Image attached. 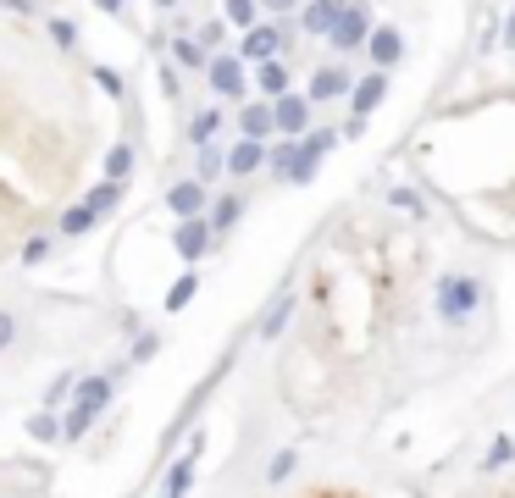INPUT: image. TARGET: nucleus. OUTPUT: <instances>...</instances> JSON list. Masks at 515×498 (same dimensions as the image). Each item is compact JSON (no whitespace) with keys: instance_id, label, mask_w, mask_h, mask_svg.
I'll list each match as a JSON object with an SVG mask.
<instances>
[{"instance_id":"1","label":"nucleus","mask_w":515,"mask_h":498,"mask_svg":"<svg viewBox=\"0 0 515 498\" xmlns=\"http://www.w3.org/2000/svg\"><path fill=\"white\" fill-rule=\"evenodd\" d=\"M482 305H488V283H482L477 272H444V277H438V288H432V310H438L444 327L471 321Z\"/></svg>"},{"instance_id":"2","label":"nucleus","mask_w":515,"mask_h":498,"mask_svg":"<svg viewBox=\"0 0 515 498\" xmlns=\"http://www.w3.org/2000/svg\"><path fill=\"white\" fill-rule=\"evenodd\" d=\"M205 83H211L216 100H239V106H244V100H250V89H255V72H250V61H244L239 50H216Z\"/></svg>"},{"instance_id":"3","label":"nucleus","mask_w":515,"mask_h":498,"mask_svg":"<svg viewBox=\"0 0 515 498\" xmlns=\"http://www.w3.org/2000/svg\"><path fill=\"white\" fill-rule=\"evenodd\" d=\"M294 28H300V23H288V17H261L250 34H239V56L250 61V67L277 61V56H283V45L294 39Z\"/></svg>"},{"instance_id":"4","label":"nucleus","mask_w":515,"mask_h":498,"mask_svg":"<svg viewBox=\"0 0 515 498\" xmlns=\"http://www.w3.org/2000/svg\"><path fill=\"white\" fill-rule=\"evenodd\" d=\"M211 249H216V227H211V216H183V222L172 227V255H178L183 266H200Z\"/></svg>"},{"instance_id":"5","label":"nucleus","mask_w":515,"mask_h":498,"mask_svg":"<svg viewBox=\"0 0 515 498\" xmlns=\"http://www.w3.org/2000/svg\"><path fill=\"white\" fill-rule=\"evenodd\" d=\"M372 12H366V0H349L344 17H338L333 28H327V45L338 50V56H349V50H366V39H372Z\"/></svg>"},{"instance_id":"6","label":"nucleus","mask_w":515,"mask_h":498,"mask_svg":"<svg viewBox=\"0 0 515 498\" xmlns=\"http://www.w3.org/2000/svg\"><path fill=\"white\" fill-rule=\"evenodd\" d=\"M272 106H277V139H305V133H311L316 100L305 95V89H288V95L272 100Z\"/></svg>"},{"instance_id":"7","label":"nucleus","mask_w":515,"mask_h":498,"mask_svg":"<svg viewBox=\"0 0 515 498\" xmlns=\"http://www.w3.org/2000/svg\"><path fill=\"white\" fill-rule=\"evenodd\" d=\"M333 144H338V128H311L300 139V161H294V172H288V183H311L316 178V166L333 155Z\"/></svg>"},{"instance_id":"8","label":"nucleus","mask_w":515,"mask_h":498,"mask_svg":"<svg viewBox=\"0 0 515 498\" xmlns=\"http://www.w3.org/2000/svg\"><path fill=\"white\" fill-rule=\"evenodd\" d=\"M167 211L178 216V222H183V216H205V211H211V183L178 178V183L167 189Z\"/></svg>"},{"instance_id":"9","label":"nucleus","mask_w":515,"mask_h":498,"mask_svg":"<svg viewBox=\"0 0 515 498\" xmlns=\"http://www.w3.org/2000/svg\"><path fill=\"white\" fill-rule=\"evenodd\" d=\"M272 166V144L266 139H233L228 144V172L233 178H255V172H266Z\"/></svg>"},{"instance_id":"10","label":"nucleus","mask_w":515,"mask_h":498,"mask_svg":"<svg viewBox=\"0 0 515 498\" xmlns=\"http://www.w3.org/2000/svg\"><path fill=\"white\" fill-rule=\"evenodd\" d=\"M239 139H277V106L266 95L239 106Z\"/></svg>"},{"instance_id":"11","label":"nucleus","mask_w":515,"mask_h":498,"mask_svg":"<svg viewBox=\"0 0 515 498\" xmlns=\"http://www.w3.org/2000/svg\"><path fill=\"white\" fill-rule=\"evenodd\" d=\"M194 476H200V443H194V449H183L178 460L167 465V476H161V498H189L194 493Z\"/></svg>"},{"instance_id":"12","label":"nucleus","mask_w":515,"mask_h":498,"mask_svg":"<svg viewBox=\"0 0 515 498\" xmlns=\"http://www.w3.org/2000/svg\"><path fill=\"white\" fill-rule=\"evenodd\" d=\"M366 56H372V67H377V72L399 67V56H405V34H399L394 23H377V28H372V39H366Z\"/></svg>"},{"instance_id":"13","label":"nucleus","mask_w":515,"mask_h":498,"mask_svg":"<svg viewBox=\"0 0 515 498\" xmlns=\"http://www.w3.org/2000/svg\"><path fill=\"white\" fill-rule=\"evenodd\" d=\"M344 6H349V0H305L294 23H300V34H311V39H327V28H333L338 17H344Z\"/></svg>"},{"instance_id":"14","label":"nucleus","mask_w":515,"mask_h":498,"mask_svg":"<svg viewBox=\"0 0 515 498\" xmlns=\"http://www.w3.org/2000/svg\"><path fill=\"white\" fill-rule=\"evenodd\" d=\"M294 310H300V294H294V288H288V294H277L272 305H266V316H261V327H255V338H261V344H277V338L288 332V321H294Z\"/></svg>"},{"instance_id":"15","label":"nucleus","mask_w":515,"mask_h":498,"mask_svg":"<svg viewBox=\"0 0 515 498\" xmlns=\"http://www.w3.org/2000/svg\"><path fill=\"white\" fill-rule=\"evenodd\" d=\"M388 100V72H366V78H355V89H349V111H355V117H372L377 106H383Z\"/></svg>"},{"instance_id":"16","label":"nucleus","mask_w":515,"mask_h":498,"mask_svg":"<svg viewBox=\"0 0 515 498\" xmlns=\"http://www.w3.org/2000/svg\"><path fill=\"white\" fill-rule=\"evenodd\" d=\"M117 399V377L111 371H89L84 382H78V393H72V404H84V410L106 415V404Z\"/></svg>"},{"instance_id":"17","label":"nucleus","mask_w":515,"mask_h":498,"mask_svg":"<svg viewBox=\"0 0 515 498\" xmlns=\"http://www.w3.org/2000/svg\"><path fill=\"white\" fill-rule=\"evenodd\" d=\"M349 89H355V78H349V67H316V78H311V89H305V95L316 100V106H327V100H338V95H349Z\"/></svg>"},{"instance_id":"18","label":"nucleus","mask_w":515,"mask_h":498,"mask_svg":"<svg viewBox=\"0 0 515 498\" xmlns=\"http://www.w3.org/2000/svg\"><path fill=\"white\" fill-rule=\"evenodd\" d=\"M211 56H216V50H205L200 34H172V61H178L183 72L205 78V72H211Z\"/></svg>"},{"instance_id":"19","label":"nucleus","mask_w":515,"mask_h":498,"mask_svg":"<svg viewBox=\"0 0 515 498\" xmlns=\"http://www.w3.org/2000/svg\"><path fill=\"white\" fill-rule=\"evenodd\" d=\"M95 222H100V211L89 200H78V205H67V211H61V222H56V238H84V233H95Z\"/></svg>"},{"instance_id":"20","label":"nucleus","mask_w":515,"mask_h":498,"mask_svg":"<svg viewBox=\"0 0 515 498\" xmlns=\"http://www.w3.org/2000/svg\"><path fill=\"white\" fill-rule=\"evenodd\" d=\"M294 83H288V61L277 56V61H261L255 67V95H266V100H283Z\"/></svg>"},{"instance_id":"21","label":"nucleus","mask_w":515,"mask_h":498,"mask_svg":"<svg viewBox=\"0 0 515 498\" xmlns=\"http://www.w3.org/2000/svg\"><path fill=\"white\" fill-rule=\"evenodd\" d=\"M205 216H211L216 238H228L233 227L244 222V194H216V200H211V211H205Z\"/></svg>"},{"instance_id":"22","label":"nucleus","mask_w":515,"mask_h":498,"mask_svg":"<svg viewBox=\"0 0 515 498\" xmlns=\"http://www.w3.org/2000/svg\"><path fill=\"white\" fill-rule=\"evenodd\" d=\"M78 371H56V377L45 382V393H39V410H67L72 404V393H78Z\"/></svg>"},{"instance_id":"23","label":"nucleus","mask_w":515,"mask_h":498,"mask_svg":"<svg viewBox=\"0 0 515 498\" xmlns=\"http://www.w3.org/2000/svg\"><path fill=\"white\" fill-rule=\"evenodd\" d=\"M194 294H200V272H194V266H183V272L172 277V288H167V299H161V310H172V316H178V310L194 305Z\"/></svg>"},{"instance_id":"24","label":"nucleus","mask_w":515,"mask_h":498,"mask_svg":"<svg viewBox=\"0 0 515 498\" xmlns=\"http://www.w3.org/2000/svg\"><path fill=\"white\" fill-rule=\"evenodd\" d=\"M95 421H100L95 410H84V404H67V410H61V443H84L89 432H95Z\"/></svg>"},{"instance_id":"25","label":"nucleus","mask_w":515,"mask_h":498,"mask_svg":"<svg viewBox=\"0 0 515 498\" xmlns=\"http://www.w3.org/2000/svg\"><path fill=\"white\" fill-rule=\"evenodd\" d=\"M216 133H222V106H205L189 117V144L194 150H205V144H216Z\"/></svg>"},{"instance_id":"26","label":"nucleus","mask_w":515,"mask_h":498,"mask_svg":"<svg viewBox=\"0 0 515 498\" xmlns=\"http://www.w3.org/2000/svg\"><path fill=\"white\" fill-rule=\"evenodd\" d=\"M222 172H228V150H222V144H205V150H194V178H200V183H216Z\"/></svg>"},{"instance_id":"27","label":"nucleus","mask_w":515,"mask_h":498,"mask_svg":"<svg viewBox=\"0 0 515 498\" xmlns=\"http://www.w3.org/2000/svg\"><path fill=\"white\" fill-rule=\"evenodd\" d=\"M261 12H266L261 0H222V17H228V23L239 28V34H250V28L261 23Z\"/></svg>"},{"instance_id":"28","label":"nucleus","mask_w":515,"mask_h":498,"mask_svg":"<svg viewBox=\"0 0 515 498\" xmlns=\"http://www.w3.org/2000/svg\"><path fill=\"white\" fill-rule=\"evenodd\" d=\"M133 161H139V155H133V144H106V178L111 183H128L133 178Z\"/></svg>"},{"instance_id":"29","label":"nucleus","mask_w":515,"mask_h":498,"mask_svg":"<svg viewBox=\"0 0 515 498\" xmlns=\"http://www.w3.org/2000/svg\"><path fill=\"white\" fill-rule=\"evenodd\" d=\"M122 194H128V183H111V178H100L95 189L84 194V200L95 205V211H100V222H106V216H111V211H117V205H122Z\"/></svg>"},{"instance_id":"30","label":"nucleus","mask_w":515,"mask_h":498,"mask_svg":"<svg viewBox=\"0 0 515 498\" xmlns=\"http://www.w3.org/2000/svg\"><path fill=\"white\" fill-rule=\"evenodd\" d=\"M28 438L34 443H61V410H34L28 415Z\"/></svg>"},{"instance_id":"31","label":"nucleus","mask_w":515,"mask_h":498,"mask_svg":"<svg viewBox=\"0 0 515 498\" xmlns=\"http://www.w3.org/2000/svg\"><path fill=\"white\" fill-rule=\"evenodd\" d=\"M50 249H56V238H50V233L23 238V249H17V266H45V261H50Z\"/></svg>"},{"instance_id":"32","label":"nucleus","mask_w":515,"mask_h":498,"mask_svg":"<svg viewBox=\"0 0 515 498\" xmlns=\"http://www.w3.org/2000/svg\"><path fill=\"white\" fill-rule=\"evenodd\" d=\"M294 465H300V449H277L272 460H266V487H283L288 476H294Z\"/></svg>"},{"instance_id":"33","label":"nucleus","mask_w":515,"mask_h":498,"mask_svg":"<svg viewBox=\"0 0 515 498\" xmlns=\"http://www.w3.org/2000/svg\"><path fill=\"white\" fill-rule=\"evenodd\" d=\"M510 460H515V438H510V432H499V438L488 443V454H482V471L493 476V471H504Z\"/></svg>"},{"instance_id":"34","label":"nucleus","mask_w":515,"mask_h":498,"mask_svg":"<svg viewBox=\"0 0 515 498\" xmlns=\"http://www.w3.org/2000/svg\"><path fill=\"white\" fill-rule=\"evenodd\" d=\"M294 161H300V139H277V144H272V166H266V172H277V178L288 183Z\"/></svg>"},{"instance_id":"35","label":"nucleus","mask_w":515,"mask_h":498,"mask_svg":"<svg viewBox=\"0 0 515 498\" xmlns=\"http://www.w3.org/2000/svg\"><path fill=\"white\" fill-rule=\"evenodd\" d=\"M156 355H161V332H139L128 344V366H150Z\"/></svg>"},{"instance_id":"36","label":"nucleus","mask_w":515,"mask_h":498,"mask_svg":"<svg viewBox=\"0 0 515 498\" xmlns=\"http://www.w3.org/2000/svg\"><path fill=\"white\" fill-rule=\"evenodd\" d=\"M388 205H394V211H410L416 222L427 216V200H421L416 189H405V183H399V189H388Z\"/></svg>"},{"instance_id":"37","label":"nucleus","mask_w":515,"mask_h":498,"mask_svg":"<svg viewBox=\"0 0 515 498\" xmlns=\"http://www.w3.org/2000/svg\"><path fill=\"white\" fill-rule=\"evenodd\" d=\"M228 17H211V23H200V28H194V34H200V45L205 50H222V39H228Z\"/></svg>"},{"instance_id":"38","label":"nucleus","mask_w":515,"mask_h":498,"mask_svg":"<svg viewBox=\"0 0 515 498\" xmlns=\"http://www.w3.org/2000/svg\"><path fill=\"white\" fill-rule=\"evenodd\" d=\"M50 39H56L61 50H72L78 45V23H72V17H50Z\"/></svg>"},{"instance_id":"39","label":"nucleus","mask_w":515,"mask_h":498,"mask_svg":"<svg viewBox=\"0 0 515 498\" xmlns=\"http://www.w3.org/2000/svg\"><path fill=\"white\" fill-rule=\"evenodd\" d=\"M95 83H100V89H106L111 100H122V95H128V89H122V72H117V67H106V61H100V67H95Z\"/></svg>"},{"instance_id":"40","label":"nucleus","mask_w":515,"mask_h":498,"mask_svg":"<svg viewBox=\"0 0 515 498\" xmlns=\"http://www.w3.org/2000/svg\"><path fill=\"white\" fill-rule=\"evenodd\" d=\"M17 344V316L12 310H0V349H12Z\"/></svg>"},{"instance_id":"41","label":"nucleus","mask_w":515,"mask_h":498,"mask_svg":"<svg viewBox=\"0 0 515 498\" xmlns=\"http://www.w3.org/2000/svg\"><path fill=\"white\" fill-rule=\"evenodd\" d=\"M261 6H266V12H272V17H288V12H300L305 0H261Z\"/></svg>"},{"instance_id":"42","label":"nucleus","mask_w":515,"mask_h":498,"mask_svg":"<svg viewBox=\"0 0 515 498\" xmlns=\"http://www.w3.org/2000/svg\"><path fill=\"white\" fill-rule=\"evenodd\" d=\"M504 50H515V6H510V17H504Z\"/></svg>"},{"instance_id":"43","label":"nucleus","mask_w":515,"mask_h":498,"mask_svg":"<svg viewBox=\"0 0 515 498\" xmlns=\"http://www.w3.org/2000/svg\"><path fill=\"white\" fill-rule=\"evenodd\" d=\"M0 6H6V12H23V17L34 12V0H0Z\"/></svg>"},{"instance_id":"44","label":"nucleus","mask_w":515,"mask_h":498,"mask_svg":"<svg viewBox=\"0 0 515 498\" xmlns=\"http://www.w3.org/2000/svg\"><path fill=\"white\" fill-rule=\"evenodd\" d=\"M100 12H122V6H128V0H95Z\"/></svg>"},{"instance_id":"45","label":"nucleus","mask_w":515,"mask_h":498,"mask_svg":"<svg viewBox=\"0 0 515 498\" xmlns=\"http://www.w3.org/2000/svg\"><path fill=\"white\" fill-rule=\"evenodd\" d=\"M150 6H161V12H178L183 0H150Z\"/></svg>"}]
</instances>
